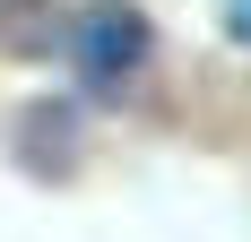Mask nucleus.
<instances>
[{
    "label": "nucleus",
    "instance_id": "obj_2",
    "mask_svg": "<svg viewBox=\"0 0 251 242\" xmlns=\"http://www.w3.org/2000/svg\"><path fill=\"white\" fill-rule=\"evenodd\" d=\"M226 35H234V44H251V0H226Z\"/></svg>",
    "mask_w": 251,
    "mask_h": 242
},
{
    "label": "nucleus",
    "instance_id": "obj_1",
    "mask_svg": "<svg viewBox=\"0 0 251 242\" xmlns=\"http://www.w3.org/2000/svg\"><path fill=\"white\" fill-rule=\"evenodd\" d=\"M70 61H78V78H87V87L130 78L139 61H148V18H139L130 0H96V9L70 26Z\"/></svg>",
    "mask_w": 251,
    "mask_h": 242
}]
</instances>
